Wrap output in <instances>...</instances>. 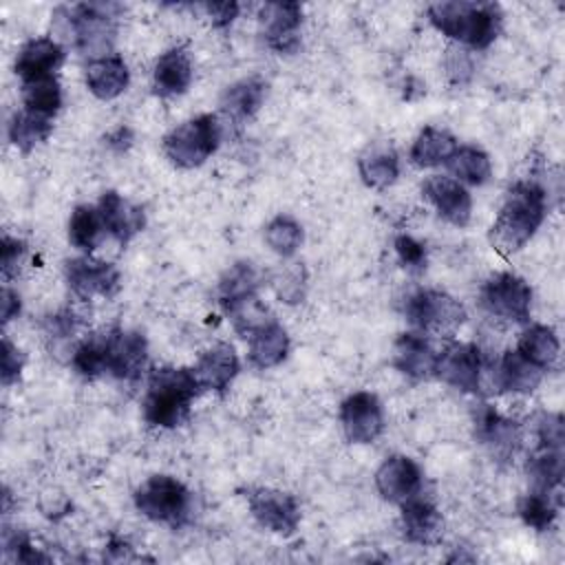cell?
<instances>
[{"instance_id": "6da1fadb", "label": "cell", "mask_w": 565, "mask_h": 565, "mask_svg": "<svg viewBox=\"0 0 565 565\" xmlns=\"http://www.w3.org/2000/svg\"><path fill=\"white\" fill-rule=\"evenodd\" d=\"M545 212V190L534 181H516L505 192L499 214L490 227L492 247L503 256L519 252L536 234Z\"/></svg>"}, {"instance_id": "7a4b0ae2", "label": "cell", "mask_w": 565, "mask_h": 565, "mask_svg": "<svg viewBox=\"0 0 565 565\" xmlns=\"http://www.w3.org/2000/svg\"><path fill=\"white\" fill-rule=\"evenodd\" d=\"M199 391L201 384L192 369H154L148 377V388L143 395V419L159 428L181 426L190 417V408Z\"/></svg>"}, {"instance_id": "3957f363", "label": "cell", "mask_w": 565, "mask_h": 565, "mask_svg": "<svg viewBox=\"0 0 565 565\" xmlns=\"http://www.w3.org/2000/svg\"><path fill=\"white\" fill-rule=\"evenodd\" d=\"M428 20L470 49H488L501 31V9L494 2H435L428 7Z\"/></svg>"}, {"instance_id": "277c9868", "label": "cell", "mask_w": 565, "mask_h": 565, "mask_svg": "<svg viewBox=\"0 0 565 565\" xmlns=\"http://www.w3.org/2000/svg\"><path fill=\"white\" fill-rule=\"evenodd\" d=\"M119 4L104 2H84L73 7H62L55 11V18L64 20L66 33L73 35V42L79 51L93 53L97 57L108 55L106 49L115 40V18L119 13Z\"/></svg>"}, {"instance_id": "5b68a950", "label": "cell", "mask_w": 565, "mask_h": 565, "mask_svg": "<svg viewBox=\"0 0 565 565\" xmlns=\"http://www.w3.org/2000/svg\"><path fill=\"white\" fill-rule=\"evenodd\" d=\"M221 128L214 115L205 113L183 121L163 137V152L177 168H196L218 148Z\"/></svg>"}, {"instance_id": "8992f818", "label": "cell", "mask_w": 565, "mask_h": 565, "mask_svg": "<svg viewBox=\"0 0 565 565\" xmlns=\"http://www.w3.org/2000/svg\"><path fill=\"white\" fill-rule=\"evenodd\" d=\"M190 490L170 475L148 477L135 492L137 510L157 523L179 527L190 514Z\"/></svg>"}, {"instance_id": "52a82bcc", "label": "cell", "mask_w": 565, "mask_h": 565, "mask_svg": "<svg viewBox=\"0 0 565 565\" xmlns=\"http://www.w3.org/2000/svg\"><path fill=\"white\" fill-rule=\"evenodd\" d=\"M406 318L424 335H452L466 322V309L446 291L419 289L406 300Z\"/></svg>"}, {"instance_id": "ba28073f", "label": "cell", "mask_w": 565, "mask_h": 565, "mask_svg": "<svg viewBox=\"0 0 565 565\" xmlns=\"http://www.w3.org/2000/svg\"><path fill=\"white\" fill-rule=\"evenodd\" d=\"M479 302L490 316L510 322H527L532 307V289L521 276L512 271H501L483 282L479 291Z\"/></svg>"}, {"instance_id": "9c48e42d", "label": "cell", "mask_w": 565, "mask_h": 565, "mask_svg": "<svg viewBox=\"0 0 565 565\" xmlns=\"http://www.w3.org/2000/svg\"><path fill=\"white\" fill-rule=\"evenodd\" d=\"M247 505L256 523L274 534L291 536L300 523L298 499L289 492L274 488H249Z\"/></svg>"}, {"instance_id": "30bf717a", "label": "cell", "mask_w": 565, "mask_h": 565, "mask_svg": "<svg viewBox=\"0 0 565 565\" xmlns=\"http://www.w3.org/2000/svg\"><path fill=\"white\" fill-rule=\"evenodd\" d=\"M483 355L472 342H452L437 353L435 375L463 393H477L481 386Z\"/></svg>"}, {"instance_id": "8fae6325", "label": "cell", "mask_w": 565, "mask_h": 565, "mask_svg": "<svg viewBox=\"0 0 565 565\" xmlns=\"http://www.w3.org/2000/svg\"><path fill=\"white\" fill-rule=\"evenodd\" d=\"M64 276L68 282V289L79 300H90L95 296L113 298L121 285L119 269L113 263L95 260L90 256L66 260Z\"/></svg>"}, {"instance_id": "7c38bea8", "label": "cell", "mask_w": 565, "mask_h": 565, "mask_svg": "<svg viewBox=\"0 0 565 565\" xmlns=\"http://www.w3.org/2000/svg\"><path fill=\"white\" fill-rule=\"evenodd\" d=\"M106 373L117 380H137L148 362V342L139 331L110 329L104 333Z\"/></svg>"}, {"instance_id": "4fadbf2b", "label": "cell", "mask_w": 565, "mask_h": 565, "mask_svg": "<svg viewBox=\"0 0 565 565\" xmlns=\"http://www.w3.org/2000/svg\"><path fill=\"white\" fill-rule=\"evenodd\" d=\"M340 422L344 435L353 444H371L384 430V413L377 395L358 391L349 395L340 406Z\"/></svg>"}, {"instance_id": "5bb4252c", "label": "cell", "mask_w": 565, "mask_h": 565, "mask_svg": "<svg viewBox=\"0 0 565 565\" xmlns=\"http://www.w3.org/2000/svg\"><path fill=\"white\" fill-rule=\"evenodd\" d=\"M422 196L437 210L444 221L457 227H466L470 223L472 199L457 179L433 174L422 183Z\"/></svg>"}, {"instance_id": "9a60e30c", "label": "cell", "mask_w": 565, "mask_h": 565, "mask_svg": "<svg viewBox=\"0 0 565 565\" xmlns=\"http://www.w3.org/2000/svg\"><path fill=\"white\" fill-rule=\"evenodd\" d=\"M263 35L278 53H296L300 46L298 26L302 22V7L298 2H267L260 9Z\"/></svg>"}, {"instance_id": "2e32d148", "label": "cell", "mask_w": 565, "mask_h": 565, "mask_svg": "<svg viewBox=\"0 0 565 565\" xmlns=\"http://www.w3.org/2000/svg\"><path fill=\"white\" fill-rule=\"evenodd\" d=\"M422 470L419 466L404 455H393L388 457L375 472V486L377 492L391 501V503H402L422 490Z\"/></svg>"}, {"instance_id": "e0dca14e", "label": "cell", "mask_w": 565, "mask_h": 565, "mask_svg": "<svg viewBox=\"0 0 565 565\" xmlns=\"http://www.w3.org/2000/svg\"><path fill=\"white\" fill-rule=\"evenodd\" d=\"M97 210L104 223V232H108L119 245H128L146 225L143 210L121 199V194H117L115 190L102 194Z\"/></svg>"}, {"instance_id": "ac0fdd59", "label": "cell", "mask_w": 565, "mask_h": 565, "mask_svg": "<svg viewBox=\"0 0 565 565\" xmlns=\"http://www.w3.org/2000/svg\"><path fill=\"white\" fill-rule=\"evenodd\" d=\"M437 351L433 349L430 340L419 331L399 333L393 342V364L397 371L413 380H426L435 375Z\"/></svg>"}, {"instance_id": "d6986e66", "label": "cell", "mask_w": 565, "mask_h": 565, "mask_svg": "<svg viewBox=\"0 0 565 565\" xmlns=\"http://www.w3.org/2000/svg\"><path fill=\"white\" fill-rule=\"evenodd\" d=\"M238 355L234 351L232 344L227 342H218L214 347H210L207 351H203V355L199 358L196 366L192 369L201 388L214 391V393H225L230 388V384L234 382V377L238 375Z\"/></svg>"}, {"instance_id": "ffe728a7", "label": "cell", "mask_w": 565, "mask_h": 565, "mask_svg": "<svg viewBox=\"0 0 565 565\" xmlns=\"http://www.w3.org/2000/svg\"><path fill=\"white\" fill-rule=\"evenodd\" d=\"M402 505V530L406 541L417 545H433L441 536L444 519L437 505L419 494L406 499Z\"/></svg>"}, {"instance_id": "44dd1931", "label": "cell", "mask_w": 565, "mask_h": 565, "mask_svg": "<svg viewBox=\"0 0 565 565\" xmlns=\"http://www.w3.org/2000/svg\"><path fill=\"white\" fill-rule=\"evenodd\" d=\"M64 62V49L51 38H35L29 40L15 57V73L22 82L40 79L53 75L55 68Z\"/></svg>"}, {"instance_id": "7402d4cb", "label": "cell", "mask_w": 565, "mask_h": 565, "mask_svg": "<svg viewBox=\"0 0 565 565\" xmlns=\"http://www.w3.org/2000/svg\"><path fill=\"white\" fill-rule=\"evenodd\" d=\"M130 82L128 66L121 55L108 53L95 57L86 66V86L97 99H115L119 97Z\"/></svg>"}, {"instance_id": "603a6c76", "label": "cell", "mask_w": 565, "mask_h": 565, "mask_svg": "<svg viewBox=\"0 0 565 565\" xmlns=\"http://www.w3.org/2000/svg\"><path fill=\"white\" fill-rule=\"evenodd\" d=\"M192 84V62L185 49L177 46L159 55L152 68V86L161 97H174L190 88Z\"/></svg>"}, {"instance_id": "cb8c5ba5", "label": "cell", "mask_w": 565, "mask_h": 565, "mask_svg": "<svg viewBox=\"0 0 565 565\" xmlns=\"http://www.w3.org/2000/svg\"><path fill=\"white\" fill-rule=\"evenodd\" d=\"M475 437L497 455H510L519 444V428L514 422L499 415L494 406L479 404L475 411Z\"/></svg>"}, {"instance_id": "d4e9b609", "label": "cell", "mask_w": 565, "mask_h": 565, "mask_svg": "<svg viewBox=\"0 0 565 565\" xmlns=\"http://www.w3.org/2000/svg\"><path fill=\"white\" fill-rule=\"evenodd\" d=\"M289 351V335L276 322L269 320L249 333V362L256 369H271L287 358Z\"/></svg>"}, {"instance_id": "484cf974", "label": "cell", "mask_w": 565, "mask_h": 565, "mask_svg": "<svg viewBox=\"0 0 565 565\" xmlns=\"http://www.w3.org/2000/svg\"><path fill=\"white\" fill-rule=\"evenodd\" d=\"M358 170H360L362 181L369 188L384 190V188L393 185L397 174H399L397 152L386 143L369 146L366 152L358 159Z\"/></svg>"}, {"instance_id": "4316f807", "label": "cell", "mask_w": 565, "mask_h": 565, "mask_svg": "<svg viewBox=\"0 0 565 565\" xmlns=\"http://www.w3.org/2000/svg\"><path fill=\"white\" fill-rule=\"evenodd\" d=\"M516 351L545 373L547 369H552L556 364L558 353H561V342H558L554 329H550L545 324H532L521 333Z\"/></svg>"}, {"instance_id": "83f0119b", "label": "cell", "mask_w": 565, "mask_h": 565, "mask_svg": "<svg viewBox=\"0 0 565 565\" xmlns=\"http://www.w3.org/2000/svg\"><path fill=\"white\" fill-rule=\"evenodd\" d=\"M455 148H457V139L450 132L435 126H424L413 141L411 161L417 168H433V166L446 163L455 152Z\"/></svg>"}, {"instance_id": "f1b7e54d", "label": "cell", "mask_w": 565, "mask_h": 565, "mask_svg": "<svg viewBox=\"0 0 565 565\" xmlns=\"http://www.w3.org/2000/svg\"><path fill=\"white\" fill-rule=\"evenodd\" d=\"M543 380V371L525 360L516 349L503 353L499 362V386L510 393H532Z\"/></svg>"}, {"instance_id": "f546056e", "label": "cell", "mask_w": 565, "mask_h": 565, "mask_svg": "<svg viewBox=\"0 0 565 565\" xmlns=\"http://www.w3.org/2000/svg\"><path fill=\"white\" fill-rule=\"evenodd\" d=\"M267 84L260 77H247L225 88L221 97V108L234 119L252 117L265 102Z\"/></svg>"}, {"instance_id": "4dcf8cb0", "label": "cell", "mask_w": 565, "mask_h": 565, "mask_svg": "<svg viewBox=\"0 0 565 565\" xmlns=\"http://www.w3.org/2000/svg\"><path fill=\"white\" fill-rule=\"evenodd\" d=\"M446 166L459 183L463 181L470 185H483L492 174L490 157L477 146H457Z\"/></svg>"}, {"instance_id": "1f68e13d", "label": "cell", "mask_w": 565, "mask_h": 565, "mask_svg": "<svg viewBox=\"0 0 565 565\" xmlns=\"http://www.w3.org/2000/svg\"><path fill=\"white\" fill-rule=\"evenodd\" d=\"M256 289H258V274L252 267V263H236L218 280V302L225 311L232 305L256 296Z\"/></svg>"}, {"instance_id": "d6a6232c", "label": "cell", "mask_w": 565, "mask_h": 565, "mask_svg": "<svg viewBox=\"0 0 565 565\" xmlns=\"http://www.w3.org/2000/svg\"><path fill=\"white\" fill-rule=\"evenodd\" d=\"M22 104L24 110L51 119L62 106L60 82L53 75L22 82Z\"/></svg>"}, {"instance_id": "836d02e7", "label": "cell", "mask_w": 565, "mask_h": 565, "mask_svg": "<svg viewBox=\"0 0 565 565\" xmlns=\"http://www.w3.org/2000/svg\"><path fill=\"white\" fill-rule=\"evenodd\" d=\"M51 130H53L51 119L40 117V115L29 113V110H20L9 121V141L18 150L31 152L35 146H40L49 139Z\"/></svg>"}, {"instance_id": "e575fe53", "label": "cell", "mask_w": 565, "mask_h": 565, "mask_svg": "<svg viewBox=\"0 0 565 565\" xmlns=\"http://www.w3.org/2000/svg\"><path fill=\"white\" fill-rule=\"evenodd\" d=\"M527 475L539 492H552L563 481V448L539 446V452L527 461Z\"/></svg>"}, {"instance_id": "d590c367", "label": "cell", "mask_w": 565, "mask_h": 565, "mask_svg": "<svg viewBox=\"0 0 565 565\" xmlns=\"http://www.w3.org/2000/svg\"><path fill=\"white\" fill-rule=\"evenodd\" d=\"M104 232V223L99 216V210L93 205H77L68 221V241L73 247H77L84 254H90L99 236Z\"/></svg>"}, {"instance_id": "8d00e7d4", "label": "cell", "mask_w": 565, "mask_h": 565, "mask_svg": "<svg viewBox=\"0 0 565 565\" xmlns=\"http://www.w3.org/2000/svg\"><path fill=\"white\" fill-rule=\"evenodd\" d=\"M265 241L278 256H294L302 245V227L296 218L278 214L267 223Z\"/></svg>"}, {"instance_id": "74e56055", "label": "cell", "mask_w": 565, "mask_h": 565, "mask_svg": "<svg viewBox=\"0 0 565 565\" xmlns=\"http://www.w3.org/2000/svg\"><path fill=\"white\" fill-rule=\"evenodd\" d=\"M558 514V505L552 501V492H530L519 501V516L525 525L545 532L552 527Z\"/></svg>"}, {"instance_id": "f35d334b", "label": "cell", "mask_w": 565, "mask_h": 565, "mask_svg": "<svg viewBox=\"0 0 565 565\" xmlns=\"http://www.w3.org/2000/svg\"><path fill=\"white\" fill-rule=\"evenodd\" d=\"M73 369L84 377H97L106 373V342L104 333L86 338L73 351Z\"/></svg>"}, {"instance_id": "ab89813d", "label": "cell", "mask_w": 565, "mask_h": 565, "mask_svg": "<svg viewBox=\"0 0 565 565\" xmlns=\"http://www.w3.org/2000/svg\"><path fill=\"white\" fill-rule=\"evenodd\" d=\"M395 252L399 256V263L406 267V269H413V271H422L426 267V247L415 241L413 236L408 234H399L395 238Z\"/></svg>"}, {"instance_id": "60d3db41", "label": "cell", "mask_w": 565, "mask_h": 565, "mask_svg": "<svg viewBox=\"0 0 565 565\" xmlns=\"http://www.w3.org/2000/svg\"><path fill=\"white\" fill-rule=\"evenodd\" d=\"M24 366V353L9 340L2 338V384H11L20 377Z\"/></svg>"}, {"instance_id": "b9f144b4", "label": "cell", "mask_w": 565, "mask_h": 565, "mask_svg": "<svg viewBox=\"0 0 565 565\" xmlns=\"http://www.w3.org/2000/svg\"><path fill=\"white\" fill-rule=\"evenodd\" d=\"M24 252H26V245L22 241H18L13 236H2V241H0V265H2L4 276H9L18 267Z\"/></svg>"}, {"instance_id": "7bdbcfd3", "label": "cell", "mask_w": 565, "mask_h": 565, "mask_svg": "<svg viewBox=\"0 0 565 565\" xmlns=\"http://www.w3.org/2000/svg\"><path fill=\"white\" fill-rule=\"evenodd\" d=\"M49 335L53 338H68L79 327V318L73 311H60L46 320Z\"/></svg>"}, {"instance_id": "ee69618b", "label": "cell", "mask_w": 565, "mask_h": 565, "mask_svg": "<svg viewBox=\"0 0 565 565\" xmlns=\"http://www.w3.org/2000/svg\"><path fill=\"white\" fill-rule=\"evenodd\" d=\"M205 11L212 15L214 26L223 29V26H230L232 20L236 18L238 4L236 2H212V4H205Z\"/></svg>"}, {"instance_id": "f6af8a7d", "label": "cell", "mask_w": 565, "mask_h": 565, "mask_svg": "<svg viewBox=\"0 0 565 565\" xmlns=\"http://www.w3.org/2000/svg\"><path fill=\"white\" fill-rule=\"evenodd\" d=\"M18 313H20V296L13 289L4 287L2 289V322L7 324Z\"/></svg>"}, {"instance_id": "bcb514c9", "label": "cell", "mask_w": 565, "mask_h": 565, "mask_svg": "<svg viewBox=\"0 0 565 565\" xmlns=\"http://www.w3.org/2000/svg\"><path fill=\"white\" fill-rule=\"evenodd\" d=\"M106 139H108V146H110V148H115V150L121 152V150H126V148L130 146L132 135H130V130H128L126 126H119V128H117L115 132H110Z\"/></svg>"}]
</instances>
